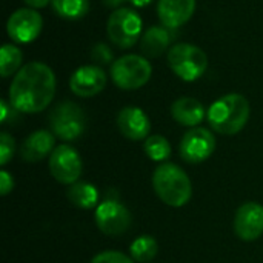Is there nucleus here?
<instances>
[{"instance_id":"f257e3e1","label":"nucleus","mask_w":263,"mask_h":263,"mask_svg":"<svg viewBox=\"0 0 263 263\" xmlns=\"http://www.w3.org/2000/svg\"><path fill=\"white\" fill-rule=\"evenodd\" d=\"M55 94L54 71L42 62L23 65L9 86V103L18 112L35 114L49 106Z\"/></svg>"},{"instance_id":"f03ea898","label":"nucleus","mask_w":263,"mask_h":263,"mask_svg":"<svg viewBox=\"0 0 263 263\" xmlns=\"http://www.w3.org/2000/svg\"><path fill=\"white\" fill-rule=\"evenodd\" d=\"M210 126L223 136L240 133L250 119V102L237 92L227 94L217 99L208 109Z\"/></svg>"},{"instance_id":"7ed1b4c3","label":"nucleus","mask_w":263,"mask_h":263,"mask_svg":"<svg viewBox=\"0 0 263 263\" xmlns=\"http://www.w3.org/2000/svg\"><path fill=\"white\" fill-rule=\"evenodd\" d=\"M153 186L157 197L168 206L180 208L193 196V186L188 174L174 163H162L153 174Z\"/></svg>"},{"instance_id":"20e7f679","label":"nucleus","mask_w":263,"mask_h":263,"mask_svg":"<svg viewBox=\"0 0 263 263\" xmlns=\"http://www.w3.org/2000/svg\"><path fill=\"white\" fill-rule=\"evenodd\" d=\"M168 65L182 80L194 82L205 74L208 57L203 49L193 43H177L168 51Z\"/></svg>"},{"instance_id":"39448f33","label":"nucleus","mask_w":263,"mask_h":263,"mask_svg":"<svg viewBox=\"0 0 263 263\" xmlns=\"http://www.w3.org/2000/svg\"><path fill=\"white\" fill-rule=\"evenodd\" d=\"M153 74V66L145 55L126 54L119 57L111 65V79L120 89L133 91L148 83Z\"/></svg>"},{"instance_id":"423d86ee","label":"nucleus","mask_w":263,"mask_h":263,"mask_svg":"<svg viewBox=\"0 0 263 263\" xmlns=\"http://www.w3.org/2000/svg\"><path fill=\"white\" fill-rule=\"evenodd\" d=\"M142 18L129 8H119L111 12L106 23V34L112 45L128 49L134 46L142 35Z\"/></svg>"},{"instance_id":"0eeeda50","label":"nucleus","mask_w":263,"mask_h":263,"mask_svg":"<svg viewBox=\"0 0 263 263\" xmlns=\"http://www.w3.org/2000/svg\"><path fill=\"white\" fill-rule=\"evenodd\" d=\"M49 126L54 136L71 142L79 139L86 129V117L83 109L74 102L59 103L49 114Z\"/></svg>"},{"instance_id":"6e6552de","label":"nucleus","mask_w":263,"mask_h":263,"mask_svg":"<svg viewBox=\"0 0 263 263\" xmlns=\"http://www.w3.org/2000/svg\"><path fill=\"white\" fill-rule=\"evenodd\" d=\"M43 28L42 15L32 8H20L14 11L6 22V32L9 39L15 43H31L34 42Z\"/></svg>"},{"instance_id":"1a4fd4ad","label":"nucleus","mask_w":263,"mask_h":263,"mask_svg":"<svg viewBox=\"0 0 263 263\" xmlns=\"http://www.w3.org/2000/svg\"><path fill=\"white\" fill-rule=\"evenodd\" d=\"M82 159L69 145L57 146L49 156V173L62 185H72L82 176Z\"/></svg>"},{"instance_id":"9d476101","label":"nucleus","mask_w":263,"mask_h":263,"mask_svg":"<svg viewBox=\"0 0 263 263\" xmlns=\"http://www.w3.org/2000/svg\"><path fill=\"white\" fill-rule=\"evenodd\" d=\"M180 157L191 163L197 165L210 159L216 149V137L206 128H191L180 142Z\"/></svg>"},{"instance_id":"9b49d317","label":"nucleus","mask_w":263,"mask_h":263,"mask_svg":"<svg viewBox=\"0 0 263 263\" xmlns=\"http://www.w3.org/2000/svg\"><path fill=\"white\" fill-rule=\"evenodd\" d=\"M96 225L106 236H120L133 223V216L126 206L116 200H105L96 208Z\"/></svg>"},{"instance_id":"f8f14e48","label":"nucleus","mask_w":263,"mask_h":263,"mask_svg":"<svg viewBox=\"0 0 263 263\" xmlns=\"http://www.w3.org/2000/svg\"><path fill=\"white\" fill-rule=\"evenodd\" d=\"M106 82V72L99 65H85L71 74L69 89L79 97H94L105 89Z\"/></svg>"},{"instance_id":"ddd939ff","label":"nucleus","mask_w":263,"mask_h":263,"mask_svg":"<svg viewBox=\"0 0 263 263\" xmlns=\"http://www.w3.org/2000/svg\"><path fill=\"white\" fill-rule=\"evenodd\" d=\"M234 231L243 242H254L263 234V206L256 202L243 203L234 217Z\"/></svg>"},{"instance_id":"4468645a","label":"nucleus","mask_w":263,"mask_h":263,"mask_svg":"<svg viewBox=\"0 0 263 263\" xmlns=\"http://www.w3.org/2000/svg\"><path fill=\"white\" fill-rule=\"evenodd\" d=\"M119 131L129 140H146L151 122L143 109L137 106H126L117 114Z\"/></svg>"},{"instance_id":"2eb2a0df","label":"nucleus","mask_w":263,"mask_h":263,"mask_svg":"<svg viewBox=\"0 0 263 263\" xmlns=\"http://www.w3.org/2000/svg\"><path fill=\"white\" fill-rule=\"evenodd\" d=\"M196 11V0H159L157 14L166 28L185 25Z\"/></svg>"},{"instance_id":"dca6fc26","label":"nucleus","mask_w":263,"mask_h":263,"mask_svg":"<svg viewBox=\"0 0 263 263\" xmlns=\"http://www.w3.org/2000/svg\"><path fill=\"white\" fill-rule=\"evenodd\" d=\"M54 134L46 129H39L31 133L20 148V157L28 163H35L52 154L54 151Z\"/></svg>"},{"instance_id":"f3484780","label":"nucleus","mask_w":263,"mask_h":263,"mask_svg":"<svg viewBox=\"0 0 263 263\" xmlns=\"http://www.w3.org/2000/svg\"><path fill=\"white\" fill-rule=\"evenodd\" d=\"M171 116L177 123L196 128L205 119V108L199 100L193 97H180L173 103Z\"/></svg>"},{"instance_id":"a211bd4d","label":"nucleus","mask_w":263,"mask_h":263,"mask_svg":"<svg viewBox=\"0 0 263 263\" xmlns=\"http://www.w3.org/2000/svg\"><path fill=\"white\" fill-rule=\"evenodd\" d=\"M171 35L163 26H151L140 39V51L146 59H156L162 55L170 46Z\"/></svg>"},{"instance_id":"6ab92c4d","label":"nucleus","mask_w":263,"mask_h":263,"mask_svg":"<svg viewBox=\"0 0 263 263\" xmlns=\"http://www.w3.org/2000/svg\"><path fill=\"white\" fill-rule=\"evenodd\" d=\"M68 200L82 210H89L94 206H99V191L94 185L86 182H76L72 183L66 191Z\"/></svg>"},{"instance_id":"aec40b11","label":"nucleus","mask_w":263,"mask_h":263,"mask_svg":"<svg viewBox=\"0 0 263 263\" xmlns=\"http://www.w3.org/2000/svg\"><path fill=\"white\" fill-rule=\"evenodd\" d=\"M23 54L20 48L14 43H5L0 49V74L3 79L15 76L22 68Z\"/></svg>"},{"instance_id":"412c9836","label":"nucleus","mask_w":263,"mask_h":263,"mask_svg":"<svg viewBox=\"0 0 263 263\" xmlns=\"http://www.w3.org/2000/svg\"><path fill=\"white\" fill-rule=\"evenodd\" d=\"M51 3L55 14L66 20L82 18L89 9V0H52Z\"/></svg>"},{"instance_id":"4be33fe9","label":"nucleus","mask_w":263,"mask_h":263,"mask_svg":"<svg viewBox=\"0 0 263 263\" xmlns=\"http://www.w3.org/2000/svg\"><path fill=\"white\" fill-rule=\"evenodd\" d=\"M131 257L139 263L151 262L157 253H159V245L154 237L151 236H140L131 243Z\"/></svg>"},{"instance_id":"5701e85b","label":"nucleus","mask_w":263,"mask_h":263,"mask_svg":"<svg viewBox=\"0 0 263 263\" xmlns=\"http://www.w3.org/2000/svg\"><path fill=\"white\" fill-rule=\"evenodd\" d=\"M143 149L154 162L166 160L171 156V145L163 136H149L143 143Z\"/></svg>"},{"instance_id":"b1692460","label":"nucleus","mask_w":263,"mask_h":263,"mask_svg":"<svg viewBox=\"0 0 263 263\" xmlns=\"http://www.w3.org/2000/svg\"><path fill=\"white\" fill-rule=\"evenodd\" d=\"M14 151H15L14 137L8 133H2L0 134V163L6 165L12 159Z\"/></svg>"},{"instance_id":"393cba45","label":"nucleus","mask_w":263,"mask_h":263,"mask_svg":"<svg viewBox=\"0 0 263 263\" xmlns=\"http://www.w3.org/2000/svg\"><path fill=\"white\" fill-rule=\"evenodd\" d=\"M91 263H134V259L120 251H103L97 254Z\"/></svg>"},{"instance_id":"a878e982","label":"nucleus","mask_w":263,"mask_h":263,"mask_svg":"<svg viewBox=\"0 0 263 263\" xmlns=\"http://www.w3.org/2000/svg\"><path fill=\"white\" fill-rule=\"evenodd\" d=\"M114 54L111 51V48L106 43H96L91 49V59L97 63V65H106L111 63Z\"/></svg>"},{"instance_id":"bb28decb","label":"nucleus","mask_w":263,"mask_h":263,"mask_svg":"<svg viewBox=\"0 0 263 263\" xmlns=\"http://www.w3.org/2000/svg\"><path fill=\"white\" fill-rule=\"evenodd\" d=\"M14 188V179L8 171H0V194L6 196L12 191Z\"/></svg>"},{"instance_id":"cd10ccee","label":"nucleus","mask_w":263,"mask_h":263,"mask_svg":"<svg viewBox=\"0 0 263 263\" xmlns=\"http://www.w3.org/2000/svg\"><path fill=\"white\" fill-rule=\"evenodd\" d=\"M11 109H14V106L11 103H8L6 100H0V122L5 123L11 114Z\"/></svg>"},{"instance_id":"c85d7f7f","label":"nucleus","mask_w":263,"mask_h":263,"mask_svg":"<svg viewBox=\"0 0 263 263\" xmlns=\"http://www.w3.org/2000/svg\"><path fill=\"white\" fill-rule=\"evenodd\" d=\"M29 8H32V9H39V8H45V6H48L49 5V2H52V0H23Z\"/></svg>"},{"instance_id":"c756f323","label":"nucleus","mask_w":263,"mask_h":263,"mask_svg":"<svg viewBox=\"0 0 263 263\" xmlns=\"http://www.w3.org/2000/svg\"><path fill=\"white\" fill-rule=\"evenodd\" d=\"M102 2H103L105 6H108V8H116V9H119V6L123 5L126 0H102Z\"/></svg>"},{"instance_id":"7c9ffc66","label":"nucleus","mask_w":263,"mask_h":263,"mask_svg":"<svg viewBox=\"0 0 263 263\" xmlns=\"http://www.w3.org/2000/svg\"><path fill=\"white\" fill-rule=\"evenodd\" d=\"M133 6H136V8H143V6H146V5H149L153 0H128Z\"/></svg>"}]
</instances>
